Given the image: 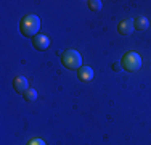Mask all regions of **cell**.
<instances>
[{
    "instance_id": "6da1fadb",
    "label": "cell",
    "mask_w": 151,
    "mask_h": 145,
    "mask_svg": "<svg viewBox=\"0 0 151 145\" xmlns=\"http://www.w3.org/2000/svg\"><path fill=\"white\" fill-rule=\"evenodd\" d=\"M40 29V18L37 14H27L19 21V31L26 37H35Z\"/></svg>"
},
{
    "instance_id": "7a4b0ae2",
    "label": "cell",
    "mask_w": 151,
    "mask_h": 145,
    "mask_svg": "<svg viewBox=\"0 0 151 145\" xmlns=\"http://www.w3.org/2000/svg\"><path fill=\"white\" fill-rule=\"evenodd\" d=\"M61 63L64 68L74 71L82 68V57L77 50H66V52L61 53Z\"/></svg>"
},
{
    "instance_id": "3957f363",
    "label": "cell",
    "mask_w": 151,
    "mask_h": 145,
    "mask_svg": "<svg viewBox=\"0 0 151 145\" xmlns=\"http://www.w3.org/2000/svg\"><path fill=\"white\" fill-rule=\"evenodd\" d=\"M121 65H122V70H125L129 72H135L142 68V57L137 52H129L122 57Z\"/></svg>"
},
{
    "instance_id": "277c9868",
    "label": "cell",
    "mask_w": 151,
    "mask_h": 145,
    "mask_svg": "<svg viewBox=\"0 0 151 145\" xmlns=\"http://www.w3.org/2000/svg\"><path fill=\"white\" fill-rule=\"evenodd\" d=\"M117 31H119L121 36H130L135 31V20H132V18L122 20L119 23V26H117Z\"/></svg>"
},
{
    "instance_id": "5b68a950",
    "label": "cell",
    "mask_w": 151,
    "mask_h": 145,
    "mask_svg": "<svg viewBox=\"0 0 151 145\" xmlns=\"http://www.w3.org/2000/svg\"><path fill=\"white\" fill-rule=\"evenodd\" d=\"M32 45H34V49L44 52V50H47L50 47V39L44 34H37L35 37H32Z\"/></svg>"
},
{
    "instance_id": "8992f818",
    "label": "cell",
    "mask_w": 151,
    "mask_h": 145,
    "mask_svg": "<svg viewBox=\"0 0 151 145\" xmlns=\"http://www.w3.org/2000/svg\"><path fill=\"white\" fill-rule=\"evenodd\" d=\"M13 87H15V90L18 94L24 95V92L29 89V82H27V79L24 76H16L15 81H13Z\"/></svg>"
},
{
    "instance_id": "52a82bcc",
    "label": "cell",
    "mask_w": 151,
    "mask_h": 145,
    "mask_svg": "<svg viewBox=\"0 0 151 145\" xmlns=\"http://www.w3.org/2000/svg\"><path fill=\"white\" fill-rule=\"evenodd\" d=\"M77 78L82 82H90L93 79V70L90 66H82L77 70Z\"/></svg>"
},
{
    "instance_id": "ba28073f",
    "label": "cell",
    "mask_w": 151,
    "mask_h": 145,
    "mask_svg": "<svg viewBox=\"0 0 151 145\" xmlns=\"http://www.w3.org/2000/svg\"><path fill=\"white\" fill-rule=\"evenodd\" d=\"M150 26V20L146 16H137L135 18V29L138 31H146Z\"/></svg>"
},
{
    "instance_id": "9c48e42d",
    "label": "cell",
    "mask_w": 151,
    "mask_h": 145,
    "mask_svg": "<svg viewBox=\"0 0 151 145\" xmlns=\"http://www.w3.org/2000/svg\"><path fill=\"white\" fill-rule=\"evenodd\" d=\"M87 3H88V8L92 12H101V8H103V3L100 0H88Z\"/></svg>"
},
{
    "instance_id": "30bf717a",
    "label": "cell",
    "mask_w": 151,
    "mask_h": 145,
    "mask_svg": "<svg viewBox=\"0 0 151 145\" xmlns=\"http://www.w3.org/2000/svg\"><path fill=\"white\" fill-rule=\"evenodd\" d=\"M23 97L27 102H35V100H37V90H35V89H27L26 92H24Z\"/></svg>"
},
{
    "instance_id": "8fae6325",
    "label": "cell",
    "mask_w": 151,
    "mask_h": 145,
    "mask_svg": "<svg viewBox=\"0 0 151 145\" xmlns=\"http://www.w3.org/2000/svg\"><path fill=\"white\" fill-rule=\"evenodd\" d=\"M27 145H45V142L42 139H37V137H35V139H31L29 142H27Z\"/></svg>"
},
{
    "instance_id": "7c38bea8",
    "label": "cell",
    "mask_w": 151,
    "mask_h": 145,
    "mask_svg": "<svg viewBox=\"0 0 151 145\" xmlns=\"http://www.w3.org/2000/svg\"><path fill=\"white\" fill-rule=\"evenodd\" d=\"M113 68H114V71H117V72H119V71L122 70V65H121V63H116Z\"/></svg>"
}]
</instances>
